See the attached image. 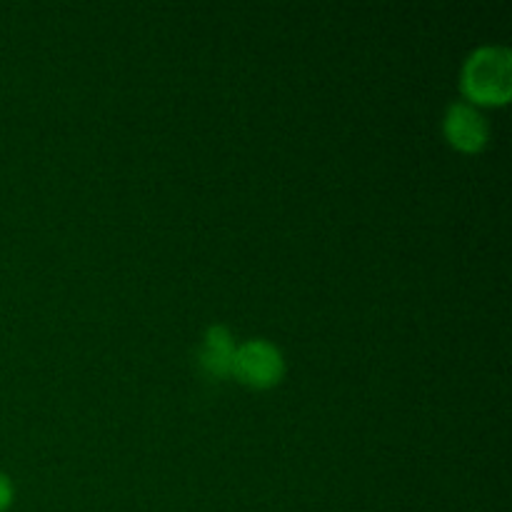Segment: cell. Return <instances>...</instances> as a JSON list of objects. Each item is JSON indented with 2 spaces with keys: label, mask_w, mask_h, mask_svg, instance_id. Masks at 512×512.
Instances as JSON below:
<instances>
[{
  "label": "cell",
  "mask_w": 512,
  "mask_h": 512,
  "mask_svg": "<svg viewBox=\"0 0 512 512\" xmlns=\"http://www.w3.org/2000/svg\"><path fill=\"white\" fill-rule=\"evenodd\" d=\"M460 93L475 108H505L512 98V53L505 45H478L460 68Z\"/></svg>",
  "instance_id": "obj_1"
},
{
  "label": "cell",
  "mask_w": 512,
  "mask_h": 512,
  "mask_svg": "<svg viewBox=\"0 0 512 512\" xmlns=\"http://www.w3.org/2000/svg\"><path fill=\"white\" fill-rule=\"evenodd\" d=\"M288 373L285 355L273 340L268 338H250L238 343L233 358V373L230 378L248 390H273L283 383Z\"/></svg>",
  "instance_id": "obj_2"
},
{
  "label": "cell",
  "mask_w": 512,
  "mask_h": 512,
  "mask_svg": "<svg viewBox=\"0 0 512 512\" xmlns=\"http://www.w3.org/2000/svg\"><path fill=\"white\" fill-rule=\"evenodd\" d=\"M443 138L458 153L478 155L490 143V123L475 105L453 100L443 115Z\"/></svg>",
  "instance_id": "obj_3"
},
{
  "label": "cell",
  "mask_w": 512,
  "mask_h": 512,
  "mask_svg": "<svg viewBox=\"0 0 512 512\" xmlns=\"http://www.w3.org/2000/svg\"><path fill=\"white\" fill-rule=\"evenodd\" d=\"M235 348H238V343H235V335L228 325L215 323L205 328L198 348L200 370L213 380H228L233 373Z\"/></svg>",
  "instance_id": "obj_4"
},
{
  "label": "cell",
  "mask_w": 512,
  "mask_h": 512,
  "mask_svg": "<svg viewBox=\"0 0 512 512\" xmlns=\"http://www.w3.org/2000/svg\"><path fill=\"white\" fill-rule=\"evenodd\" d=\"M13 500H15L13 480H10L5 473H0V512H8L13 508Z\"/></svg>",
  "instance_id": "obj_5"
}]
</instances>
